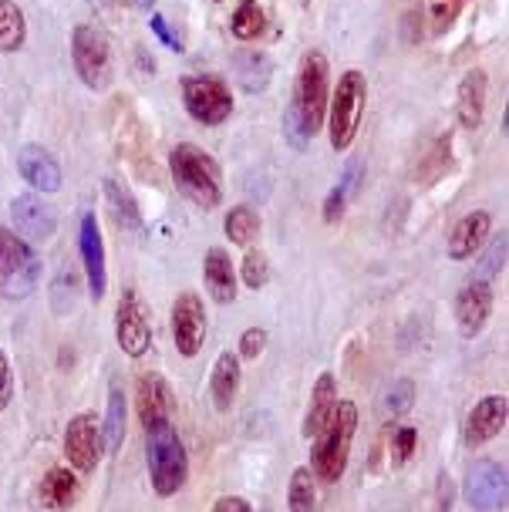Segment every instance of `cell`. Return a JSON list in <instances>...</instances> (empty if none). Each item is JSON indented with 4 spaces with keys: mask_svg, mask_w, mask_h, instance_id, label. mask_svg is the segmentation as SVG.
Segmentation results:
<instances>
[{
    "mask_svg": "<svg viewBox=\"0 0 509 512\" xmlns=\"http://www.w3.org/2000/svg\"><path fill=\"white\" fill-rule=\"evenodd\" d=\"M354 432H358V405L354 401H338L331 415H327V422L321 425V432L314 435L311 448V472L327 486H334L348 469Z\"/></svg>",
    "mask_w": 509,
    "mask_h": 512,
    "instance_id": "cell-1",
    "label": "cell"
},
{
    "mask_svg": "<svg viewBox=\"0 0 509 512\" xmlns=\"http://www.w3.org/2000/svg\"><path fill=\"white\" fill-rule=\"evenodd\" d=\"M169 169L189 203H196L199 209H216L223 203L220 162H216L209 152L199 149V145L179 142L176 149L169 152Z\"/></svg>",
    "mask_w": 509,
    "mask_h": 512,
    "instance_id": "cell-2",
    "label": "cell"
},
{
    "mask_svg": "<svg viewBox=\"0 0 509 512\" xmlns=\"http://www.w3.org/2000/svg\"><path fill=\"white\" fill-rule=\"evenodd\" d=\"M327 95H331V64H327L321 51H304L290 108H294L297 125H301V132L307 139H314V135L324 128Z\"/></svg>",
    "mask_w": 509,
    "mask_h": 512,
    "instance_id": "cell-3",
    "label": "cell"
},
{
    "mask_svg": "<svg viewBox=\"0 0 509 512\" xmlns=\"http://www.w3.org/2000/svg\"><path fill=\"white\" fill-rule=\"evenodd\" d=\"M368 102V81L361 71H344L338 78V88L327 98V135H331V149H351L358 139L361 115H365Z\"/></svg>",
    "mask_w": 509,
    "mask_h": 512,
    "instance_id": "cell-4",
    "label": "cell"
},
{
    "mask_svg": "<svg viewBox=\"0 0 509 512\" xmlns=\"http://www.w3.org/2000/svg\"><path fill=\"white\" fill-rule=\"evenodd\" d=\"M145 459H149V479L156 496L169 499L186 486L189 475V455L179 432L172 425L156 428L145 435Z\"/></svg>",
    "mask_w": 509,
    "mask_h": 512,
    "instance_id": "cell-5",
    "label": "cell"
},
{
    "mask_svg": "<svg viewBox=\"0 0 509 512\" xmlns=\"http://www.w3.org/2000/svg\"><path fill=\"white\" fill-rule=\"evenodd\" d=\"M41 283V256L14 230H0V297L24 300Z\"/></svg>",
    "mask_w": 509,
    "mask_h": 512,
    "instance_id": "cell-6",
    "label": "cell"
},
{
    "mask_svg": "<svg viewBox=\"0 0 509 512\" xmlns=\"http://www.w3.org/2000/svg\"><path fill=\"white\" fill-rule=\"evenodd\" d=\"M71 61L81 85L92 91H105L112 85V44L108 34L95 24H78L71 31Z\"/></svg>",
    "mask_w": 509,
    "mask_h": 512,
    "instance_id": "cell-7",
    "label": "cell"
},
{
    "mask_svg": "<svg viewBox=\"0 0 509 512\" xmlns=\"http://www.w3.org/2000/svg\"><path fill=\"white\" fill-rule=\"evenodd\" d=\"M183 105L199 125H223L233 115V95L230 85L216 75H186L183 78Z\"/></svg>",
    "mask_w": 509,
    "mask_h": 512,
    "instance_id": "cell-8",
    "label": "cell"
},
{
    "mask_svg": "<svg viewBox=\"0 0 509 512\" xmlns=\"http://www.w3.org/2000/svg\"><path fill=\"white\" fill-rule=\"evenodd\" d=\"M135 408H139V422L142 432H156V428L172 425V415H176V398H172L169 381L156 371L139 374V384H135Z\"/></svg>",
    "mask_w": 509,
    "mask_h": 512,
    "instance_id": "cell-9",
    "label": "cell"
},
{
    "mask_svg": "<svg viewBox=\"0 0 509 512\" xmlns=\"http://www.w3.org/2000/svg\"><path fill=\"white\" fill-rule=\"evenodd\" d=\"M462 496L476 512H496L506 506V465L496 459H479L472 462L466 472V486Z\"/></svg>",
    "mask_w": 509,
    "mask_h": 512,
    "instance_id": "cell-10",
    "label": "cell"
},
{
    "mask_svg": "<svg viewBox=\"0 0 509 512\" xmlns=\"http://www.w3.org/2000/svg\"><path fill=\"white\" fill-rule=\"evenodd\" d=\"M115 341L129 358H142L152 344V324H149V310L139 300L135 290H125L115 310Z\"/></svg>",
    "mask_w": 509,
    "mask_h": 512,
    "instance_id": "cell-11",
    "label": "cell"
},
{
    "mask_svg": "<svg viewBox=\"0 0 509 512\" xmlns=\"http://www.w3.org/2000/svg\"><path fill=\"white\" fill-rule=\"evenodd\" d=\"M105 442H102V428H98L92 411H81L65 428V455L75 472H95L102 462Z\"/></svg>",
    "mask_w": 509,
    "mask_h": 512,
    "instance_id": "cell-12",
    "label": "cell"
},
{
    "mask_svg": "<svg viewBox=\"0 0 509 512\" xmlns=\"http://www.w3.org/2000/svg\"><path fill=\"white\" fill-rule=\"evenodd\" d=\"M172 341L183 358H196L206 344V310L193 290L179 294L172 304Z\"/></svg>",
    "mask_w": 509,
    "mask_h": 512,
    "instance_id": "cell-13",
    "label": "cell"
},
{
    "mask_svg": "<svg viewBox=\"0 0 509 512\" xmlns=\"http://www.w3.org/2000/svg\"><path fill=\"white\" fill-rule=\"evenodd\" d=\"M11 219H14V233L21 240H31V243H41V240H51L54 230H58V213L51 209V203H44L41 192L31 196H14L11 199Z\"/></svg>",
    "mask_w": 509,
    "mask_h": 512,
    "instance_id": "cell-14",
    "label": "cell"
},
{
    "mask_svg": "<svg viewBox=\"0 0 509 512\" xmlns=\"http://www.w3.org/2000/svg\"><path fill=\"white\" fill-rule=\"evenodd\" d=\"M493 314V287L489 280H472L456 297V324L462 337H476Z\"/></svg>",
    "mask_w": 509,
    "mask_h": 512,
    "instance_id": "cell-15",
    "label": "cell"
},
{
    "mask_svg": "<svg viewBox=\"0 0 509 512\" xmlns=\"http://www.w3.org/2000/svg\"><path fill=\"white\" fill-rule=\"evenodd\" d=\"M81 263H85V273H88V290H92V300L98 304V300L105 297L108 273H105V243H102V230H98L95 213L81 216Z\"/></svg>",
    "mask_w": 509,
    "mask_h": 512,
    "instance_id": "cell-16",
    "label": "cell"
},
{
    "mask_svg": "<svg viewBox=\"0 0 509 512\" xmlns=\"http://www.w3.org/2000/svg\"><path fill=\"white\" fill-rule=\"evenodd\" d=\"M506 415H509L506 395H486L466 418V445L476 448L486 445L489 438H496L506 428Z\"/></svg>",
    "mask_w": 509,
    "mask_h": 512,
    "instance_id": "cell-17",
    "label": "cell"
},
{
    "mask_svg": "<svg viewBox=\"0 0 509 512\" xmlns=\"http://www.w3.org/2000/svg\"><path fill=\"white\" fill-rule=\"evenodd\" d=\"M17 172L27 179V186L38 192H58L61 189V166L44 145H24L17 152Z\"/></svg>",
    "mask_w": 509,
    "mask_h": 512,
    "instance_id": "cell-18",
    "label": "cell"
},
{
    "mask_svg": "<svg viewBox=\"0 0 509 512\" xmlns=\"http://www.w3.org/2000/svg\"><path fill=\"white\" fill-rule=\"evenodd\" d=\"M489 230H493V216H489L486 209L466 213L456 226H452V233H449V256L456 263L472 260V256L483 250V243L489 240Z\"/></svg>",
    "mask_w": 509,
    "mask_h": 512,
    "instance_id": "cell-19",
    "label": "cell"
},
{
    "mask_svg": "<svg viewBox=\"0 0 509 512\" xmlns=\"http://www.w3.org/2000/svg\"><path fill=\"white\" fill-rule=\"evenodd\" d=\"M240 381H243L240 358H236L233 351H223L213 364V374H209V395H213V408L220 411V415H226V411L233 408Z\"/></svg>",
    "mask_w": 509,
    "mask_h": 512,
    "instance_id": "cell-20",
    "label": "cell"
},
{
    "mask_svg": "<svg viewBox=\"0 0 509 512\" xmlns=\"http://www.w3.org/2000/svg\"><path fill=\"white\" fill-rule=\"evenodd\" d=\"M486 91H489V78H486L483 68H472V71H466V75H462L456 108H459V122L466 125V128H479V122H483Z\"/></svg>",
    "mask_w": 509,
    "mask_h": 512,
    "instance_id": "cell-21",
    "label": "cell"
},
{
    "mask_svg": "<svg viewBox=\"0 0 509 512\" xmlns=\"http://www.w3.org/2000/svg\"><path fill=\"white\" fill-rule=\"evenodd\" d=\"M203 277H206V290L209 297L216 300V304H233L236 300V270L230 263V253L220 250V246H213V250L206 253V263H203Z\"/></svg>",
    "mask_w": 509,
    "mask_h": 512,
    "instance_id": "cell-22",
    "label": "cell"
},
{
    "mask_svg": "<svg viewBox=\"0 0 509 512\" xmlns=\"http://www.w3.org/2000/svg\"><path fill=\"white\" fill-rule=\"evenodd\" d=\"M338 405V381H334L331 371H324L321 378H317L314 391H311V405H307V415H304V438H314L321 432V425L327 422V415L334 411Z\"/></svg>",
    "mask_w": 509,
    "mask_h": 512,
    "instance_id": "cell-23",
    "label": "cell"
},
{
    "mask_svg": "<svg viewBox=\"0 0 509 512\" xmlns=\"http://www.w3.org/2000/svg\"><path fill=\"white\" fill-rule=\"evenodd\" d=\"M38 499H41V506H48L54 512H61V509H71L75 506V499H78V479H75V472H68V469H48V475L41 479V486H38Z\"/></svg>",
    "mask_w": 509,
    "mask_h": 512,
    "instance_id": "cell-24",
    "label": "cell"
},
{
    "mask_svg": "<svg viewBox=\"0 0 509 512\" xmlns=\"http://www.w3.org/2000/svg\"><path fill=\"white\" fill-rule=\"evenodd\" d=\"M287 506L290 512H317L321 509V489H317V475L301 465L290 475V489H287Z\"/></svg>",
    "mask_w": 509,
    "mask_h": 512,
    "instance_id": "cell-25",
    "label": "cell"
},
{
    "mask_svg": "<svg viewBox=\"0 0 509 512\" xmlns=\"http://www.w3.org/2000/svg\"><path fill=\"white\" fill-rule=\"evenodd\" d=\"M105 452H118L125 442V395L118 384H112V395H108V411H105V428H102Z\"/></svg>",
    "mask_w": 509,
    "mask_h": 512,
    "instance_id": "cell-26",
    "label": "cell"
},
{
    "mask_svg": "<svg viewBox=\"0 0 509 512\" xmlns=\"http://www.w3.org/2000/svg\"><path fill=\"white\" fill-rule=\"evenodd\" d=\"M27 38V21L14 0H0V51H21Z\"/></svg>",
    "mask_w": 509,
    "mask_h": 512,
    "instance_id": "cell-27",
    "label": "cell"
},
{
    "mask_svg": "<svg viewBox=\"0 0 509 512\" xmlns=\"http://www.w3.org/2000/svg\"><path fill=\"white\" fill-rule=\"evenodd\" d=\"M233 34L240 41H257L263 31H267V11L257 4V0H240L233 11Z\"/></svg>",
    "mask_w": 509,
    "mask_h": 512,
    "instance_id": "cell-28",
    "label": "cell"
},
{
    "mask_svg": "<svg viewBox=\"0 0 509 512\" xmlns=\"http://www.w3.org/2000/svg\"><path fill=\"white\" fill-rule=\"evenodd\" d=\"M223 230H226V236H230V243L250 246L253 240H257V233H260V216L253 213L250 206H233L230 213H226Z\"/></svg>",
    "mask_w": 509,
    "mask_h": 512,
    "instance_id": "cell-29",
    "label": "cell"
},
{
    "mask_svg": "<svg viewBox=\"0 0 509 512\" xmlns=\"http://www.w3.org/2000/svg\"><path fill=\"white\" fill-rule=\"evenodd\" d=\"M412 401H415V384L402 378V381H395V384H388V391H385V411L392 418H402L408 415V408H412Z\"/></svg>",
    "mask_w": 509,
    "mask_h": 512,
    "instance_id": "cell-30",
    "label": "cell"
},
{
    "mask_svg": "<svg viewBox=\"0 0 509 512\" xmlns=\"http://www.w3.org/2000/svg\"><path fill=\"white\" fill-rule=\"evenodd\" d=\"M105 189H108V199H112V209H115V216L122 219V223H129L132 230H139L142 226V219H139V209H135V203H132V196L125 192L118 182H112L108 179L105 182Z\"/></svg>",
    "mask_w": 509,
    "mask_h": 512,
    "instance_id": "cell-31",
    "label": "cell"
},
{
    "mask_svg": "<svg viewBox=\"0 0 509 512\" xmlns=\"http://www.w3.org/2000/svg\"><path fill=\"white\" fill-rule=\"evenodd\" d=\"M270 280V260L263 250H250L247 256H243V283H247L250 290H260L267 287Z\"/></svg>",
    "mask_w": 509,
    "mask_h": 512,
    "instance_id": "cell-32",
    "label": "cell"
},
{
    "mask_svg": "<svg viewBox=\"0 0 509 512\" xmlns=\"http://www.w3.org/2000/svg\"><path fill=\"white\" fill-rule=\"evenodd\" d=\"M415 445H418V432L412 425H402L395 432V442H392V452H395V462L405 465L408 459L415 455Z\"/></svg>",
    "mask_w": 509,
    "mask_h": 512,
    "instance_id": "cell-33",
    "label": "cell"
},
{
    "mask_svg": "<svg viewBox=\"0 0 509 512\" xmlns=\"http://www.w3.org/2000/svg\"><path fill=\"white\" fill-rule=\"evenodd\" d=\"M263 347H267V331H263V327H250V331H243L240 337V354H236V358L253 361L263 354Z\"/></svg>",
    "mask_w": 509,
    "mask_h": 512,
    "instance_id": "cell-34",
    "label": "cell"
},
{
    "mask_svg": "<svg viewBox=\"0 0 509 512\" xmlns=\"http://www.w3.org/2000/svg\"><path fill=\"white\" fill-rule=\"evenodd\" d=\"M456 14H459V0H439L432 7V34H445L452 24H456Z\"/></svg>",
    "mask_w": 509,
    "mask_h": 512,
    "instance_id": "cell-35",
    "label": "cell"
},
{
    "mask_svg": "<svg viewBox=\"0 0 509 512\" xmlns=\"http://www.w3.org/2000/svg\"><path fill=\"white\" fill-rule=\"evenodd\" d=\"M344 199H348V189L344 186H334L331 192H327V199H324V223H338V219L344 216Z\"/></svg>",
    "mask_w": 509,
    "mask_h": 512,
    "instance_id": "cell-36",
    "label": "cell"
},
{
    "mask_svg": "<svg viewBox=\"0 0 509 512\" xmlns=\"http://www.w3.org/2000/svg\"><path fill=\"white\" fill-rule=\"evenodd\" d=\"M149 27H152V34H156V38L166 44L169 51H183V41H179L176 34L169 31V24H166V17H162V14H152L149 17Z\"/></svg>",
    "mask_w": 509,
    "mask_h": 512,
    "instance_id": "cell-37",
    "label": "cell"
},
{
    "mask_svg": "<svg viewBox=\"0 0 509 512\" xmlns=\"http://www.w3.org/2000/svg\"><path fill=\"white\" fill-rule=\"evenodd\" d=\"M14 398V374H11V364H7V354L0 351V408H7Z\"/></svg>",
    "mask_w": 509,
    "mask_h": 512,
    "instance_id": "cell-38",
    "label": "cell"
},
{
    "mask_svg": "<svg viewBox=\"0 0 509 512\" xmlns=\"http://www.w3.org/2000/svg\"><path fill=\"white\" fill-rule=\"evenodd\" d=\"M452 496H456V486H452L449 472L439 475V502H435V512H449L452 509Z\"/></svg>",
    "mask_w": 509,
    "mask_h": 512,
    "instance_id": "cell-39",
    "label": "cell"
},
{
    "mask_svg": "<svg viewBox=\"0 0 509 512\" xmlns=\"http://www.w3.org/2000/svg\"><path fill=\"white\" fill-rule=\"evenodd\" d=\"M209 512H253V509H250V502H247V499H240V496H223V499H216V506L209 509Z\"/></svg>",
    "mask_w": 509,
    "mask_h": 512,
    "instance_id": "cell-40",
    "label": "cell"
},
{
    "mask_svg": "<svg viewBox=\"0 0 509 512\" xmlns=\"http://www.w3.org/2000/svg\"><path fill=\"white\" fill-rule=\"evenodd\" d=\"M122 4H129V7H135V11H149L156 0H122Z\"/></svg>",
    "mask_w": 509,
    "mask_h": 512,
    "instance_id": "cell-41",
    "label": "cell"
}]
</instances>
